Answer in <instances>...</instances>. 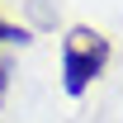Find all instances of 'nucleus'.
Masks as SVG:
<instances>
[{"instance_id": "f257e3e1", "label": "nucleus", "mask_w": 123, "mask_h": 123, "mask_svg": "<svg viewBox=\"0 0 123 123\" xmlns=\"http://www.w3.org/2000/svg\"><path fill=\"white\" fill-rule=\"evenodd\" d=\"M109 62V38L95 29H71L66 33V43H62V90L71 95V99H80V95L95 85V76L104 71Z\"/></svg>"}, {"instance_id": "f03ea898", "label": "nucleus", "mask_w": 123, "mask_h": 123, "mask_svg": "<svg viewBox=\"0 0 123 123\" xmlns=\"http://www.w3.org/2000/svg\"><path fill=\"white\" fill-rule=\"evenodd\" d=\"M5 90H10V71L0 66V104H5Z\"/></svg>"}]
</instances>
